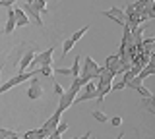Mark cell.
<instances>
[{
	"label": "cell",
	"instance_id": "obj_1",
	"mask_svg": "<svg viewBox=\"0 0 155 139\" xmlns=\"http://www.w3.org/2000/svg\"><path fill=\"white\" fill-rule=\"evenodd\" d=\"M84 85H85V81L81 79V77H74L72 85L64 91V95L60 97V103H58V108H56L58 112H64V110H68L72 104H74V100H76V97H78V91L84 87Z\"/></svg>",
	"mask_w": 155,
	"mask_h": 139
},
{
	"label": "cell",
	"instance_id": "obj_2",
	"mask_svg": "<svg viewBox=\"0 0 155 139\" xmlns=\"http://www.w3.org/2000/svg\"><path fill=\"white\" fill-rule=\"evenodd\" d=\"M39 74V70H27V71H18V75H14L12 79H8L4 85H0V95H4L6 91L14 89L19 83H25V81H31V77H35Z\"/></svg>",
	"mask_w": 155,
	"mask_h": 139
},
{
	"label": "cell",
	"instance_id": "obj_3",
	"mask_svg": "<svg viewBox=\"0 0 155 139\" xmlns=\"http://www.w3.org/2000/svg\"><path fill=\"white\" fill-rule=\"evenodd\" d=\"M52 54H54V46L47 49L41 54H35V58H33V62L29 64L27 70H35L37 66H52Z\"/></svg>",
	"mask_w": 155,
	"mask_h": 139
},
{
	"label": "cell",
	"instance_id": "obj_4",
	"mask_svg": "<svg viewBox=\"0 0 155 139\" xmlns=\"http://www.w3.org/2000/svg\"><path fill=\"white\" fill-rule=\"evenodd\" d=\"M101 16H105V17H109V20H113L114 23H118V25H128V20H126V14L122 8H118V6H113L110 10H107V12H101Z\"/></svg>",
	"mask_w": 155,
	"mask_h": 139
},
{
	"label": "cell",
	"instance_id": "obj_5",
	"mask_svg": "<svg viewBox=\"0 0 155 139\" xmlns=\"http://www.w3.org/2000/svg\"><path fill=\"white\" fill-rule=\"evenodd\" d=\"M91 99H97V83L95 81H87L85 83V93L76 97L74 103H85V100H91Z\"/></svg>",
	"mask_w": 155,
	"mask_h": 139
},
{
	"label": "cell",
	"instance_id": "obj_6",
	"mask_svg": "<svg viewBox=\"0 0 155 139\" xmlns=\"http://www.w3.org/2000/svg\"><path fill=\"white\" fill-rule=\"evenodd\" d=\"M60 116H62V112H58V110H56V112L52 114V116L48 118L45 124H43V128H41V129H43V131H45V135H47V137L51 135V133H52V131H54V129H56V126H58V124H60Z\"/></svg>",
	"mask_w": 155,
	"mask_h": 139
},
{
	"label": "cell",
	"instance_id": "obj_7",
	"mask_svg": "<svg viewBox=\"0 0 155 139\" xmlns=\"http://www.w3.org/2000/svg\"><path fill=\"white\" fill-rule=\"evenodd\" d=\"M43 97V87L39 83L37 77H31V83H29V89H27V99L29 100H37Z\"/></svg>",
	"mask_w": 155,
	"mask_h": 139
},
{
	"label": "cell",
	"instance_id": "obj_8",
	"mask_svg": "<svg viewBox=\"0 0 155 139\" xmlns=\"http://www.w3.org/2000/svg\"><path fill=\"white\" fill-rule=\"evenodd\" d=\"M140 108L147 110L151 116H155V95L151 93L149 97H142V100H140Z\"/></svg>",
	"mask_w": 155,
	"mask_h": 139
},
{
	"label": "cell",
	"instance_id": "obj_9",
	"mask_svg": "<svg viewBox=\"0 0 155 139\" xmlns=\"http://www.w3.org/2000/svg\"><path fill=\"white\" fill-rule=\"evenodd\" d=\"M118 64H120V56H118V52H114V54H109V58L105 60V68H107V70H110L114 75H116V70H118Z\"/></svg>",
	"mask_w": 155,
	"mask_h": 139
},
{
	"label": "cell",
	"instance_id": "obj_10",
	"mask_svg": "<svg viewBox=\"0 0 155 139\" xmlns=\"http://www.w3.org/2000/svg\"><path fill=\"white\" fill-rule=\"evenodd\" d=\"M16 29V16H14V8H8V20L4 25V35H12Z\"/></svg>",
	"mask_w": 155,
	"mask_h": 139
},
{
	"label": "cell",
	"instance_id": "obj_11",
	"mask_svg": "<svg viewBox=\"0 0 155 139\" xmlns=\"http://www.w3.org/2000/svg\"><path fill=\"white\" fill-rule=\"evenodd\" d=\"M21 10L25 12V14H27V17H29V20H33V21L37 23V25H43V20H41V14H39V12L35 10V8L31 6V4H25V6H23Z\"/></svg>",
	"mask_w": 155,
	"mask_h": 139
},
{
	"label": "cell",
	"instance_id": "obj_12",
	"mask_svg": "<svg viewBox=\"0 0 155 139\" xmlns=\"http://www.w3.org/2000/svg\"><path fill=\"white\" fill-rule=\"evenodd\" d=\"M33 58H35V52L33 50H27L25 54L21 56V60H19V64H18V71H27V68H29V64L33 62Z\"/></svg>",
	"mask_w": 155,
	"mask_h": 139
},
{
	"label": "cell",
	"instance_id": "obj_13",
	"mask_svg": "<svg viewBox=\"0 0 155 139\" xmlns=\"http://www.w3.org/2000/svg\"><path fill=\"white\" fill-rule=\"evenodd\" d=\"M14 16H16V27H25L29 25V17L21 8H14Z\"/></svg>",
	"mask_w": 155,
	"mask_h": 139
},
{
	"label": "cell",
	"instance_id": "obj_14",
	"mask_svg": "<svg viewBox=\"0 0 155 139\" xmlns=\"http://www.w3.org/2000/svg\"><path fill=\"white\" fill-rule=\"evenodd\" d=\"M23 137H25V139H47L45 131H43L41 128H39V129H31V131H25Z\"/></svg>",
	"mask_w": 155,
	"mask_h": 139
},
{
	"label": "cell",
	"instance_id": "obj_15",
	"mask_svg": "<svg viewBox=\"0 0 155 139\" xmlns=\"http://www.w3.org/2000/svg\"><path fill=\"white\" fill-rule=\"evenodd\" d=\"M153 74H155V66H153V64H147L145 68H142V71L138 74V77L143 81L145 77H149V75H153Z\"/></svg>",
	"mask_w": 155,
	"mask_h": 139
},
{
	"label": "cell",
	"instance_id": "obj_16",
	"mask_svg": "<svg viewBox=\"0 0 155 139\" xmlns=\"http://www.w3.org/2000/svg\"><path fill=\"white\" fill-rule=\"evenodd\" d=\"M47 4H48V0H33L31 6L35 8L39 14H41V12H47Z\"/></svg>",
	"mask_w": 155,
	"mask_h": 139
},
{
	"label": "cell",
	"instance_id": "obj_17",
	"mask_svg": "<svg viewBox=\"0 0 155 139\" xmlns=\"http://www.w3.org/2000/svg\"><path fill=\"white\" fill-rule=\"evenodd\" d=\"M74 45H76V43L72 39H64V43H62V58H66V54L74 49Z\"/></svg>",
	"mask_w": 155,
	"mask_h": 139
},
{
	"label": "cell",
	"instance_id": "obj_18",
	"mask_svg": "<svg viewBox=\"0 0 155 139\" xmlns=\"http://www.w3.org/2000/svg\"><path fill=\"white\" fill-rule=\"evenodd\" d=\"M70 75H72V77H80V56H76L74 64H72V68H70Z\"/></svg>",
	"mask_w": 155,
	"mask_h": 139
},
{
	"label": "cell",
	"instance_id": "obj_19",
	"mask_svg": "<svg viewBox=\"0 0 155 139\" xmlns=\"http://www.w3.org/2000/svg\"><path fill=\"white\" fill-rule=\"evenodd\" d=\"M87 31H89V25H85V27H81V29H78V31L74 33V35H72V37H70V39H72V41H74V43H78V41H80V39H81V37H84V35H85V33H87Z\"/></svg>",
	"mask_w": 155,
	"mask_h": 139
},
{
	"label": "cell",
	"instance_id": "obj_20",
	"mask_svg": "<svg viewBox=\"0 0 155 139\" xmlns=\"http://www.w3.org/2000/svg\"><path fill=\"white\" fill-rule=\"evenodd\" d=\"M93 118L101 124H109V116L105 112H101V110H93Z\"/></svg>",
	"mask_w": 155,
	"mask_h": 139
},
{
	"label": "cell",
	"instance_id": "obj_21",
	"mask_svg": "<svg viewBox=\"0 0 155 139\" xmlns=\"http://www.w3.org/2000/svg\"><path fill=\"white\" fill-rule=\"evenodd\" d=\"M39 74L45 75V77H51V75L54 74V68H52V66H39Z\"/></svg>",
	"mask_w": 155,
	"mask_h": 139
},
{
	"label": "cell",
	"instance_id": "obj_22",
	"mask_svg": "<svg viewBox=\"0 0 155 139\" xmlns=\"http://www.w3.org/2000/svg\"><path fill=\"white\" fill-rule=\"evenodd\" d=\"M52 89H54V95H58V97H62V95H64V91H66L60 83H56V81L52 83Z\"/></svg>",
	"mask_w": 155,
	"mask_h": 139
},
{
	"label": "cell",
	"instance_id": "obj_23",
	"mask_svg": "<svg viewBox=\"0 0 155 139\" xmlns=\"http://www.w3.org/2000/svg\"><path fill=\"white\" fill-rule=\"evenodd\" d=\"M14 133H16V131H12V129H2V128H0V139H10Z\"/></svg>",
	"mask_w": 155,
	"mask_h": 139
},
{
	"label": "cell",
	"instance_id": "obj_24",
	"mask_svg": "<svg viewBox=\"0 0 155 139\" xmlns=\"http://www.w3.org/2000/svg\"><path fill=\"white\" fill-rule=\"evenodd\" d=\"M66 129H68V124H66V122H62V120H60V124L56 126V129H54V131L58 133V135H62V133H64Z\"/></svg>",
	"mask_w": 155,
	"mask_h": 139
},
{
	"label": "cell",
	"instance_id": "obj_25",
	"mask_svg": "<svg viewBox=\"0 0 155 139\" xmlns=\"http://www.w3.org/2000/svg\"><path fill=\"white\" fill-rule=\"evenodd\" d=\"M16 2L18 0H0V8H12L16 6Z\"/></svg>",
	"mask_w": 155,
	"mask_h": 139
},
{
	"label": "cell",
	"instance_id": "obj_26",
	"mask_svg": "<svg viewBox=\"0 0 155 139\" xmlns=\"http://www.w3.org/2000/svg\"><path fill=\"white\" fill-rule=\"evenodd\" d=\"M110 126L120 128V126H122V118H120V116H113V118H110Z\"/></svg>",
	"mask_w": 155,
	"mask_h": 139
},
{
	"label": "cell",
	"instance_id": "obj_27",
	"mask_svg": "<svg viewBox=\"0 0 155 139\" xmlns=\"http://www.w3.org/2000/svg\"><path fill=\"white\" fill-rule=\"evenodd\" d=\"M126 85H124V81L120 79V81H116V83H113V91H120V89H124Z\"/></svg>",
	"mask_w": 155,
	"mask_h": 139
},
{
	"label": "cell",
	"instance_id": "obj_28",
	"mask_svg": "<svg viewBox=\"0 0 155 139\" xmlns=\"http://www.w3.org/2000/svg\"><path fill=\"white\" fill-rule=\"evenodd\" d=\"M54 74H60V75H70V68H58V70H54Z\"/></svg>",
	"mask_w": 155,
	"mask_h": 139
},
{
	"label": "cell",
	"instance_id": "obj_29",
	"mask_svg": "<svg viewBox=\"0 0 155 139\" xmlns=\"http://www.w3.org/2000/svg\"><path fill=\"white\" fill-rule=\"evenodd\" d=\"M72 139H91V131H85L81 137H72Z\"/></svg>",
	"mask_w": 155,
	"mask_h": 139
},
{
	"label": "cell",
	"instance_id": "obj_30",
	"mask_svg": "<svg viewBox=\"0 0 155 139\" xmlns=\"http://www.w3.org/2000/svg\"><path fill=\"white\" fill-rule=\"evenodd\" d=\"M60 137H62V135H58L56 131H52V133H51V135H48L47 139H60Z\"/></svg>",
	"mask_w": 155,
	"mask_h": 139
},
{
	"label": "cell",
	"instance_id": "obj_31",
	"mask_svg": "<svg viewBox=\"0 0 155 139\" xmlns=\"http://www.w3.org/2000/svg\"><path fill=\"white\" fill-rule=\"evenodd\" d=\"M122 137H124V131H120V133H118V135H116L114 139H122Z\"/></svg>",
	"mask_w": 155,
	"mask_h": 139
},
{
	"label": "cell",
	"instance_id": "obj_32",
	"mask_svg": "<svg viewBox=\"0 0 155 139\" xmlns=\"http://www.w3.org/2000/svg\"><path fill=\"white\" fill-rule=\"evenodd\" d=\"M2 70H4V64H0V74H2Z\"/></svg>",
	"mask_w": 155,
	"mask_h": 139
},
{
	"label": "cell",
	"instance_id": "obj_33",
	"mask_svg": "<svg viewBox=\"0 0 155 139\" xmlns=\"http://www.w3.org/2000/svg\"><path fill=\"white\" fill-rule=\"evenodd\" d=\"M33 2V0H25V4H31Z\"/></svg>",
	"mask_w": 155,
	"mask_h": 139
},
{
	"label": "cell",
	"instance_id": "obj_34",
	"mask_svg": "<svg viewBox=\"0 0 155 139\" xmlns=\"http://www.w3.org/2000/svg\"><path fill=\"white\" fill-rule=\"evenodd\" d=\"M151 41H153V45H155V37H151Z\"/></svg>",
	"mask_w": 155,
	"mask_h": 139
}]
</instances>
